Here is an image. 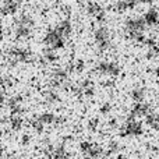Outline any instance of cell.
Returning a JSON list of instances; mask_svg holds the SVG:
<instances>
[{"label":"cell","instance_id":"6da1fadb","mask_svg":"<svg viewBox=\"0 0 159 159\" xmlns=\"http://www.w3.org/2000/svg\"><path fill=\"white\" fill-rule=\"evenodd\" d=\"M32 27H34V21L30 16L24 14L18 18L17 21V25H16V35L17 38H27L28 35L31 34L32 31Z\"/></svg>","mask_w":159,"mask_h":159},{"label":"cell","instance_id":"7a4b0ae2","mask_svg":"<svg viewBox=\"0 0 159 159\" xmlns=\"http://www.w3.org/2000/svg\"><path fill=\"white\" fill-rule=\"evenodd\" d=\"M2 7H0V14H4V16H11V14L17 13L20 7V2L18 0H4L3 3H0Z\"/></svg>","mask_w":159,"mask_h":159},{"label":"cell","instance_id":"3957f363","mask_svg":"<svg viewBox=\"0 0 159 159\" xmlns=\"http://www.w3.org/2000/svg\"><path fill=\"white\" fill-rule=\"evenodd\" d=\"M0 7H2V4H0Z\"/></svg>","mask_w":159,"mask_h":159}]
</instances>
